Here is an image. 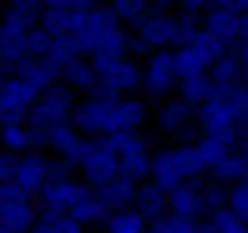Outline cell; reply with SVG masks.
<instances>
[{"mask_svg":"<svg viewBox=\"0 0 248 233\" xmlns=\"http://www.w3.org/2000/svg\"><path fill=\"white\" fill-rule=\"evenodd\" d=\"M80 172L88 176V183H107V180H115L119 172V153L107 146V138H92L88 142V153H84V161H80Z\"/></svg>","mask_w":248,"mask_h":233,"instance_id":"ba28073f","label":"cell"},{"mask_svg":"<svg viewBox=\"0 0 248 233\" xmlns=\"http://www.w3.org/2000/svg\"><path fill=\"white\" fill-rule=\"evenodd\" d=\"M195 149H199V161H202V168L210 172L217 161H221V157L233 149V142H229V138H214V134H206V138H202V142H199Z\"/></svg>","mask_w":248,"mask_h":233,"instance_id":"cb8c5ba5","label":"cell"},{"mask_svg":"<svg viewBox=\"0 0 248 233\" xmlns=\"http://www.w3.org/2000/svg\"><path fill=\"white\" fill-rule=\"evenodd\" d=\"M62 77H65V84L69 88H77V92H95V65L92 61H69L62 69Z\"/></svg>","mask_w":248,"mask_h":233,"instance_id":"7402d4cb","label":"cell"},{"mask_svg":"<svg viewBox=\"0 0 248 233\" xmlns=\"http://www.w3.org/2000/svg\"><path fill=\"white\" fill-rule=\"evenodd\" d=\"M107 206H103V199L95 195V187H84V195L77 199V206L69 210V218H77L80 226H95V222H107Z\"/></svg>","mask_w":248,"mask_h":233,"instance_id":"ac0fdd59","label":"cell"},{"mask_svg":"<svg viewBox=\"0 0 248 233\" xmlns=\"http://www.w3.org/2000/svg\"><path fill=\"white\" fill-rule=\"evenodd\" d=\"M210 226H214V233H248V222H245V218H237V214H233L229 206L214 210Z\"/></svg>","mask_w":248,"mask_h":233,"instance_id":"4316f807","label":"cell"},{"mask_svg":"<svg viewBox=\"0 0 248 233\" xmlns=\"http://www.w3.org/2000/svg\"><path fill=\"white\" fill-rule=\"evenodd\" d=\"M4 81H8V77H4V73H0V88H4Z\"/></svg>","mask_w":248,"mask_h":233,"instance_id":"8d00e7d4","label":"cell"},{"mask_svg":"<svg viewBox=\"0 0 248 233\" xmlns=\"http://www.w3.org/2000/svg\"><path fill=\"white\" fill-rule=\"evenodd\" d=\"M95 92L99 96H126L141 84L145 69L138 61H130L126 54H95Z\"/></svg>","mask_w":248,"mask_h":233,"instance_id":"7a4b0ae2","label":"cell"},{"mask_svg":"<svg viewBox=\"0 0 248 233\" xmlns=\"http://www.w3.org/2000/svg\"><path fill=\"white\" fill-rule=\"evenodd\" d=\"M16 153H8V149H0V183L4 180H16Z\"/></svg>","mask_w":248,"mask_h":233,"instance_id":"1f68e13d","label":"cell"},{"mask_svg":"<svg viewBox=\"0 0 248 233\" xmlns=\"http://www.w3.org/2000/svg\"><path fill=\"white\" fill-rule=\"evenodd\" d=\"M229 210H233L237 218H245V222H248V183H245V180L229 187Z\"/></svg>","mask_w":248,"mask_h":233,"instance_id":"f1b7e54d","label":"cell"},{"mask_svg":"<svg viewBox=\"0 0 248 233\" xmlns=\"http://www.w3.org/2000/svg\"><path fill=\"white\" fill-rule=\"evenodd\" d=\"M58 233H84V226H80L77 218H69V214H65L62 222H58Z\"/></svg>","mask_w":248,"mask_h":233,"instance_id":"836d02e7","label":"cell"},{"mask_svg":"<svg viewBox=\"0 0 248 233\" xmlns=\"http://www.w3.org/2000/svg\"><path fill=\"white\" fill-rule=\"evenodd\" d=\"M111 12L119 19H145V0H111Z\"/></svg>","mask_w":248,"mask_h":233,"instance_id":"83f0119b","label":"cell"},{"mask_svg":"<svg viewBox=\"0 0 248 233\" xmlns=\"http://www.w3.org/2000/svg\"><path fill=\"white\" fill-rule=\"evenodd\" d=\"M0 233H19V230H12V226H0Z\"/></svg>","mask_w":248,"mask_h":233,"instance_id":"d590c367","label":"cell"},{"mask_svg":"<svg viewBox=\"0 0 248 233\" xmlns=\"http://www.w3.org/2000/svg\"><path fill=\"white\" fill-rule=\"evenodd\" d=\"M180 81V73H176V54H168V50H156L149 65H145V77H141V84L149 88V96H168L172 84Z\"/></svg>","mask_w":248,"mask_h":233,"instance_id":"30bf717a","label":"cell"},{"mask_svg":"<svg viewBox=\"0 0 248 233\" xmlns=\"http://www.w3.org/2000/svg\"><path fill=\"white\" fill-rule=\"evenodd\" d=\"M73 126L84 138H107V134H115V96H99L95 92L84 103H77Z\"/></svg>","mask_w":248,"mask_h":233,"instance_id":"277c9868","label":"cell"},{"mask_svg":"<svg viewBox=\"0 0 248 233\" xmlns=\"http://www.w3.org/2000/svg\"><path fill=\"white\" fill-rule=\"evenodd\" d=\"M84 54H126L130 50V38L119 27V16L115 12H99V8H84L80 19H77V34Z\"/></svg>","mask_w":248,"mask_h":233,"instance_id":"6da1fadb","label":"cell"},{"mask_svg":"<svg viewBox=\"0 0 248 233\" xmlns=\"http://www.w3.org/2000/svg\"><path fill=\"white\" fill-rule=\"evenodd\" d=\"M73 111H77V100H73V88H46L34 103V111L27 118L38 122V126H54V122H73Z\"/></svg>","mask_w":248,"mask_h":233,"instance_id":"52a82bcc","label":"cell"},{"mask_svg":"<svg viewBox=\"0 0 248 233\" xmlns=\"http://www.w3.org/2000/svg\"><path fill=\"white\" fill-rule=\"evenodd\" d=\"M206 172L202 161H199V149L195 146H180V149H164L153 157V183H160L164 191H176L191 180Z\"/></svg>","mask_w":248,"mask_h":233,"instance_id":"3957f363","label":"cell"},{"mask_svg":"<svg viewBox=\"0 0 248 233\" xmlns=\"http://www.w3.org/2000/svg\"><path fill=\"white\" fill-rule=\"evenodd\" d=\"M16 183L27 191V195H42V187L50 183V161L42 153H19L16 161Z\"/></svg>","mask_w":248,"mask_h":233,"instance_id":"8fae6325","label":"cell"},{"mask_svg":"<svg viewBox=\"0 0 248 233\" xmlns=\"http://www.w3.org/2000/svg\"><path fill=\"white\" fill-rule=\"evenodd\" d=\"M206 4H210V0H184V8H187V12H202Z\"/></svg>","mask_w":248,"mask_h":233,"instance_id":"e575fe53","label":"cell"},{"mask_svg":"<svg viewBox=\"0 0 248 233\" xmlns=\"http://www.w3.org/2000/svg\"><path fill=\"white\" fill-rule=\"evenodd\" d=\"M107 233H149V218L138 210V206H126V210H115L107 214Z\"/></svg>","mask_w":248,"mask_h":233,"instance_id":"d6986e66","label":"cell"},{"mask_svg":"<svg viewBox=\"0 0 248 233\" xmlns=\"http://www.w3.org/2000/svg\"><path fill=\"white\" fill-rule=\"evenodd\" d=\"M119 172H123L126 180H134V183H141L145 176H153V157H149V149L123 153V157H119Z\"/></svg>","mask_w":248,"mask_h":233,"instance_id":"44dd1931","label":"cell"},{"mask_svg":"<svg viewBox=\"0 0 248 233\" xmlns=\"http://www.w3.org/2000/svg\"><path fill=\"white\" fill-rule=\"evenodd\" d=\"M245 183H248V172H245Z\"/></svg>","mask_w":248,"mask_h":233,"instance_id":"74e56055","label":"cell"},{"mask_svg":"<svg viewBox=\"0 0 248 233\" xmlns=\"http://www.w3.org/2000/svg\"><path fill=\"white\" fill-rule=\"evenodd\" d=\"M80 138H84V134H80L73 122H54V126H46V146L54 149V153H62V157L77 146Z\"/></svg>","mask_w":248,"mask_h":233,"instance_id":"603a6c76","label":"cell"},{"mask_svg":"<svg viewBox=\"0 0 248 233\" xmlns=\"http://www.w3.org/2000/svg\"><path fill=\"white\" fill-rule=\"evenodd\" d=\"M16 77H23L31 88H38V92H46V88H54V81L62 77L54 65L46 58H27V61H19V69H16Z\"/></svg>","mask_w":248,"mask_h":233,"instance_id":"2e32d148","label":"cell"},{"mask_svg":"<svg viewBox=\"0 0 248 233\" xmlns=\"http://www.w3.org/2000/svg\"><path fill=\"white\" fill-rule=\"evenodd\" d=\"M199 126H202L206 134H214V138L237 142V115H233V107H229L221 96H210L206 103H199Z\"/></svg>","mask_w":248,"mask_h":233,"instance_id":"9c48e42d","label":"cell"},{"mask_svg":"<svg viewBox=\"0 0 248 233\" xmlns=\"http://www.w3.org/2000/svg\"><path fill=\"white\" fill-rule=\"evenodd\" d=\"M38 88H31L23 77H8L4 88H0V126L4 122H23V118L34 111V103H38Z\"/></svg>","mask_w":248,"mask_h":233,"instance_id":"8992f818","label":"cell"},{"mask_svg":"<svg viewBox=\"0 0 248 233\" xmlns=\"http://www.w3.org/2000/svg\"><path fill=\"white\" fill-rule=\"evenodd\" d=\"M134 206H138L149 222H156V218L168 214V191H164L160 183H138V203Z\"/></svg>","mask_w":248,"mask_h":233,"instance_id":"e0dca14e","label":"cell"},{"mask_svg":"<svg viewBox=\"0 0 248 233\" xmlns=\"http://www.w3.org/2000/svg\"><path fill=\"white\" fill-rule=\"evenodd\" d=\"M191 122H195V107L187 100H172L160 107V130L172 138H191Z\"/></svg>","mask_w":248,"mask_h":233,"instance_id":"5bb4252c","label":"cell"},{"mask_svg":"<svg viewBox=\"0 0 248 233\" xmlns=\"http://www.w3.org/2000/svg\"><path fill=\"white\" fill-rule=\"evenodd\" d=\"M0 146L8 149V153H34L31 122H4L0 126Z\"/></svg>","mask_w":248,"mask_h":233,"instance_id":"ffe728a7","label":"cell"},{"mask_svg":"<svg viewBox=\"0 0 248 233\" xmlns=\"http://www.w3.org/2000/svg\"><path fill=\"white\" fill-rule=\"evenodd\" d=\"M69 176H73V165H69V161H50V180H69Z\"/></svg>","mask_w":248,"mask_h":233,"instance_id":"d6a6232c","label":"cell"},{"mask_svg":"<svg viewBox=\"0 0 248 233\" xmlns=\"http://www.w3.org/2000/svg\"><path fill=\"white\" fill-rule=\"evenodd\" d=\"M84 187H88V183H77L73 176H69V180H50V183L42 187V195H38V199H42V210L69 214V210L77 206V199L84 195Z\"/></svg>","mask_w":248,"mask_h":233,"instance_id":"7c38bea8","label":"cell"},{"mask_svg":"<svg viewBox=\"0 0 248 233\" xmlns=\"http://www.w3.org/2000/svg\"><path fill=\"white\" fill-rule=\"evenodd\" d=\"M184 84V100L195 107V103H206L210 96H214V81H210V73L206 77H187V81H180Z\"/></svg>","mask_w":248,"mask_h":233,"instance_id":"484cf974","label":"cell"},{"mask_svg":"<svg viewBox=\"0 0 248 233\" xmlns=\"http://www.w3.org/2000/svg\"><path fill=\"white\" fill-rule=\"evenodd\" d=\"M210 172H214L217 180H221V183H225V180L233 183V180H245L248 165H245V157H241V153H233V149H229V153H225V157L217 161V165H214V168H210Z\"/></svg>","mask_w":248,"mask_h":233,"instance_id":"d4e9b609","label":"cell"},{"mask_svg":"<svg viewBox=\"0 0 248 233\" xmlns=\"http://www.w3.org/2000/svg\"><path fill=\"white\" fill-rule=\"evenodd\" d=\"M221 206H229V191L225 187H202V210H221Z\"/></svg>","mask_w":248,"mask_h":233,"instance_id":"f546056e","label":"cell"},{"mask_svg":"<svg viewBox=\"0 0 248 233\" xmlns=\"http://www.w3.org/2000/svg\"><path fill=\"white\" fill-rule=\"evenodd\" d=\"M34 222H38V210H34L31 195H27L16 180H4V183H0V226L31 233Z\"/></svg>","mask_w":248,"mask_h":233,"instance_id":"5b68a950","label":"cell"},{"mask_svg":"<svg viewBox=\"0 0 248 233\" xmlns=\"http://www.w3.org/2000/svg\"><path fill=\"white\" fill-rule=\"evenodd\" d=\"M95 195H99L103 206L115 214V210H126V206L138 203V183H134V180H126V176H115V180L99 183V187H95Z\"/></svg>","mask_w":248,"mask_h":233,"instance_id":"4fadbf2b","label":"cell"},{"mask_svg":"<svg viewBox=\"0 0 248 233\" xmlns=\"http://www.w3.org/2000/svg\"><path fill=\"white\" fill-rule=\"evenodd\" d=\"M168 214H176V218H199L202 214V187L199 183H184V187L168 191Z\"/></svg>","mask_w":248,"mask_h":233,"instance_id":"9a60e30c","label":"cell"},{"mask_svg":"<svg viewBox=\"0 0 248 233\" xmlns=\"http://www.w3.org/2000/svg\"><path fill=\"white\" fill-rule=\"evenodd\" d=\"M62 218H65V214H58V210H42L31 233H58V222H62Z\"/></svg>","mask_w":248,"mask_h":233,"instance_id":"4dcf8cb0","label":"cell"}]
</instances>
